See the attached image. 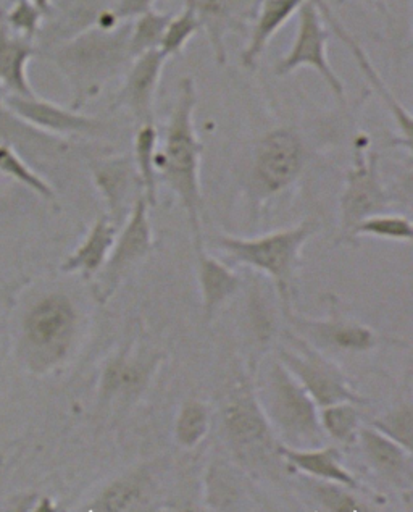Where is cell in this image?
I'll return each instance as SVG.
<instances>
[{"label": "cell", "instance_id": "cell-1", "mask_svg": "<svg viewBox=\"0 0 413 512\" xmlns=\"http://www.w3.org/2000/svg\"><path fill=\"white\" fill-rule=\"evenodd\" d=\"M131 21L115 28L92 25L71 38L52 44L47 57L70 88V109L80 110L96 99L133 62Z\"/></svg>", "mask_w": 413, "mask_h": 512}, {"label": "cell", "instance_id": "cell-2", "mask_svg": "<svg viewBox=\"0 0 413 512\" xmlns=\"http://www.w3.org/2000/svg\"><path fill=\"white\" fill-rule=\"evenodd\" d=\"M196 104V83L191 76H184L178 83V96L168 118L162 152H157V168L183 202L192 233L196 236V246H199L202 244V194L199 183L202 144L194 125Z\"/></svg>", "mask_w": 413, "mask_h": 512}, {"label": "cell", "instance_id": "cell-3", "mask_svg": "<svg viewBox=\"0 0 413 512\" xmlns=\"http://www.w3.org/2000/svg\"><path fill=\"white\" fill-rule=\"evenodd\" d=\"M313 231L315 220L309 219L299 223L297 227L275 231L251 240L220 236L217 244L234 262L249 265L270 275L281 298L288 299L299 256Z\"/></svg>", "mask_w": 413, "mask_h": 512}, {"label": "cell", "instance_id": "cell-4", "mask_svg": "<svg viewBox=\"0 0 413 512\" xmlns=\"http://www.w3.org/2000/svg\"><path fill=\"white\" fill-rule=\"evenodd\" d=\"M297 15H299V23H297L296 36H294L288 54L283 55L276 62V75L286 76L302 67L312 68L318 75L322 76L333 96L339 102H344L346 89H344L343 81L336 75L333 67H331L330 60H328L330 31L326 30L317 2L315 0H305Z\"/></svg>", "mask_w": 413, "mask_h": 512}, {"label": "cell", "instance_id": "cell-5", "mask_svg": "<svg viewBox=\"0 0 413 512\" xmlns=\"http://www.w3.org/2000/svg\"><path fill=\"white\" fill-rule=\"evenodd\" d=\"M388 194L378 173V154L370 149L367 136L359 135L354 143V164L346 177L341 196V228L351 240L355 227L362 220L388 209Z\"/></svg>", "mask_w": 413, "mask_h": 512}, {"label": "cell", "instance_id": "cell-6", "mask_svg": "<svg viewBox=\"0 0 413 512\" xmlns=\"http://www.w3.org/2000/svg\"><path fill=\"white\" fill-rule=\"evenodd\" d=\"M304 164V146L296 131L276 128L255 149L254 186L263 196L280 193L296 181Z\"/></svg>", "mask_w": 413, "mask_h": 512}, {"label": "cell", "instance_id": "cell-7", "mask_svg": "<svg viewBox=\"0 0 413 512\" xmlns=\"http://www.w3.org/2000/svg\"><path fill=\"white\" fill-rule=\"evenodd\" d=\"M144 196L134 202L131 217L126 222L118 240L113 243L109 257L105 261L104 277H102V296H112L121 280L128 275L134 265L144 259L152 249V230L149 223V212Z\"/></svg>", "mask_w": 413, "mask_h": 512}, {"label": "cell", "instance_id": "cell-8", "mask_svg": "<svg viewBox=\"0 0 413 512\" xmlns=\"http://www.w3.org/2000/svg\"><path fill=\"white\" fill-rule=\"evenodd\" d=\"M2 104L36 130L55 135L99 136L104 133V123L96 117L81 114L80 110L44 101L39 96L21 97L5 94Z\"/></svg>", "mask_w": 413, "mask_h": 512}, {"label": "cell", "instance_id": "cell-9", "mask_svg": "<svg viewBox=\"0 0 413 512\" xmlns=\"http://www.w3.org/2000/svg\"><path fill=\"white\" fill-rule=\"evenodd\" d=\"M184 5L196 13L201 30L209 39L215 62L225 65L228 60L226 39L230 34L246 33L257 13L259 0H186Z\"/></svg>", "mask_w": 413, "mask_h": 512}, {"label": "cell", "instance_id": "cell-10", "mask_svg": "<svg viewBox=\"0 0 413 512\" xmlns=\"http://www.w3.org/2000/svg\"><path fill=\"white\" fill-rule=\"evenodd\" d=\"M167 60L159 49L134 57L130 67L126 68L125 80L118 89L113 109L125 110L139 125L154 123L155 97Z\"/></svg>", "mask_w": 413, "mask_h": 512}, {"label": "cell", "instance_id": "cell-11", "mask_svg": "<svg viewBox=\"0 0 413 512\" xmlns=\"http://www.w3.org/2000/svg\"><path fill=\"white\" fill-rule=\"evenodd\" d=\"M315 2H317L318 10H320V15H322L323 23L330 26V30L338 36L339 41L343 42L344 46L351 51L357 67H359L362 75L365 76L367 83L372 86L376 96L380 97V101L383 102L389 115L393 117L397 131L401 133L404 146L407 147V151H410L412 149V115H410L409 110L405 109L404 105L397 101L396 96L388 88V84L384 83L378 70L373 67L372 60L368 57L362 44L339 21V18L336 17V13L333 12L328 2L326 0H315Z\"/></svg>", "mask_w": 413, "mask_h": 512}, {"label": "cell", "instance_id": "cell-12", "mask_svg": "<svg viewBox=\"0 0 413 512\" xmlns=\"http://www.w3.org/2000/svg\"><path fill=\"white\" fill-rule=\"evenodd\" d=\"M284 359L293 372H296L297 377L301 378L313 399L323 406L355 398L339 370L309 346H302L299 354L284 353Z\"/></svg>", "mask_w": 413, "mask_h": 512}, {"label": "cell", "instance_id": "cell-13", "mask_svg": "<svg viewBox=\"0 0 413 512\" xmlns=\"http://www.w3.org/2000/svg\"><path fill=\"white\" fill-rule=\"evenodd\" d=\"M272 406L276 419L288 435L297 438L317 437V419L312 401L280 367H276L273 372Z\"/></svg>", "mask_w": 413, "mask_h": 512}, {"label": "cell", "instance_id": "cell-14", "mask_svg": "<svg viewBox=\"0 0 413 512\" xmlns=\"http://www.w3.org/2000/svg\"><path fill=\"white\" fill-rule=\"evenodd\" d=\"M305 0H259L249 41L241 52V65L254 70L276 33L299 12Z\"/></svg>", "mask_w": 413, "mask_h": 512}, {"label": "cell", "instance_id": "cell-15", "mask_svg": "<svg viewBox=\"0 0 413 512\" xmlns=\"http://www.w3.org/2000/svg\"><path fill=\"white\" fill-rule=\"evenodd\" d=\"M36 55L33 39L23 38L0 23V86L9 94L21 97L38 96L28 76V65Z\"/></svg>", "mask_w": 413, "mask_h": 512}, {"label": "cell", "instance_id": "cell-16", "mask_svg": "<svg viewBox=\"0 0 413 512\" xmlns=\"http://www.w3.org/2000/svg\"><path fill=\"white\" fill-rule=\"evenodd\" d=\"M97 188L109 204L110 220L120 225L125 220L126 202L133 181V165L126 157L104 160L94 167Z\"/></svg>", "mask_w": 413, "mask_h": 512}, {"label": "cell", "instance_id": "cell-17", "mask_svg": "<svg viewBox=\"0 0 413 512\" xmlns=\"http://www.w3.org/2000/svg\"><path fill=\"white\" fill-rule=\"evenodd\" d=\"M115 235H117V225L112 220L105 219V217L97 220L92 230L89 231L88 238L65 262L63 269L67 272L81 270L84 273H92L101 269L109 257L113 243H115Z\"/></svg>", "mask_w": 413, "mask_h": 512}, {"label": "cell", "instance_id": "cell-18", "mask_svg": "<svg viewBox=\"0 0 413 512\" xmlns=\"http://www.w3.org/2000/svg\"><path fill=\"white\" fill-rule=\"evenodd\" d=\"M73 320L67 299L49 298L39 304L30 317V335L38 345H52L67 335Z\"/></svg>", "mask_w": 413, "mask_h": 512}, {"label": "cell", "instance_id": "cell-19", "mask_svg": "<svg viewBox=\"0 0 413 512\" xmlns=\"http://www.w3.org/2000/svg\"><path fill=\"white\" fill-rule=\"evenodd\" d=\"M199 282L204 296L205 311L213 312L230 294L238 290L239 280L222 262L202 251V244L196 246Z\"/></svg>", "mask_w": 413, "mask_h": 512}, {"label": "cell", "instance_id": "cell-20", "mask_svg": "<svg viewBox=\"0 0 413 512\" xmlns=\"http://www.w3.org/2000/svg\"><path fill=\"white\" fill-rule=\"evenodd\" d=\"M157 143L159 131L154 123H142L134 136V164L149 206L157 204Z\"/></svg>", "mask_w": 413, "mask_h": 512}, {"label": "cell", "instance_id": "cell-21", "mask_svg": "<svg viewBox=\"0 0 413 512\" xmlns=\"http://www.w3.org/2000/svg\"><path fill=\"white\" fill-rule=\"evenodd\" d=\"M281 451L286 454L289 461L294 462L301 471L307 472V474L331 480V482L343 483L347 487H357L354 477L344 471V467L341 466L338 459V451H334L333 448L320 451H296L281 448Z\"/></svg>", "mask_w": 413, "mask_h": 512}, {"label": "cell", "instance_id": "cell-22", "mask_svg": "<svg viewBox=\"0 0 413 512\" xmlns=\"http://www.w3.org/2000/svg\"><path fill=\"white\" fill-rule=\"evenodd\" d=\"M172 17V13L151 10V12L144 13L141 17L131 21L130 51L133 59L138 55L159 49L163 33L167 30V25Z\"/></svg>", "mask_w": 413, "mask_h": 512}, {"label": "cell", "instance_id": "cell-23", "mask_svg": "<svg viewBox=\"0 0 413 512\" xmlns=\"http://www.w3.org/2000/svg\"><path fill=\"white\" fill-rule=\"evenodd\" d=\"M363 445L367 450L368 458L372 459L380 471L388 475L404 474L407 461L401 448L391 438H386L372 430H363Z\"/></svg>", "mask_w": 413, "mask_h": 512}, {"label": "cell", "instance_id": "cell-24", "mask_svg": "<svg viewBox=\"0 0 413 512\" xmlns=\"http://www.w3.org/2000/svg\"><path fill=\"white\" fill-rule=\"evenodd\" d=\"M199 31H201V25H199L196 13L191 7L184 5L183 12L178 13L176 17H172V20L168 23L167 30L163 33L162 42H160L159 51L167 59L183 54L188 42Z\"/></svg>", "mask_w": 413, "mask_h": 512}, {"label": "cell", "instance_id": "cell-25", "mask_svg": "<svg viewBox=\"0 0 413 512\" xmlns=\"http://www.w3.org/2000/svg\"><path fill=\"white\" fill-rule=\"evenodd\" d=\"M376 236L383 240L410 241L412 240V223L402 215L381 214L372 215L355 227L352 238L355 236Z\"/></svg>", "mask_w": 413, "mask_h": 512}, {"label": "cell", "instance_id": "cell-26", "mask_svg": "<svg viewBox=\"0 0 413 512\" xmlns=\"http://www.w3.org/2000/svg\"><path fill=\"white\" fill-rule=\"evenodd\" d=\"M44 17V12L30 0H17L5 13L4 25L18 36L34 39L42 31Z\"/></svg>", "mask_w": 413, "mask_h": 512}, {"label": "cell", "instance_id": "cell-27", "mask_svg": "<svg viewBox=\"0 0 413 512\" xmlns=\"http://www.w3.org/2000/svg\"><path fill=\"white\" fill-rule=\"evenodd\" d=\"M207 432V412L199 403H191L183 409L178 425L176 437L181 445L194 446Z\"/></svg>", "mask_w": 413, "mask_h": 512}, {"label": "cell", "instance_id": "cell-28", "mask_svg": "<svg viewBox=\"0 0 413 512\" xmlns=\"http://www.w3.org/2000/svg\"><path fill=\"white\" fill-rule=\"evenodd\" d=\"M326 430L341 441H349L357 429V414L349 404H331L323 414Z\"/></svg>", "mask_w": 413, "mask_h": 512}, {"label": "cell", "instance_id": "cell-29", "mask_svg": "<svg viewBox=\"0 0 413 512\" xmlns=\"http://www.w3.org/2000/svg\"><path fill=\"white\" fill-rule=\"evenodd\" d=\"M0 168L5 170V172L13 173L15 177L20 178L21 181H25L26 185H30L31 188L36 189L42 196L51 198V188H49L44 181L39 180L36 175H33V172H30L25 165L21 164L20 159H18L10 149H7V147L0 146Z\"/></svg>", "mask_w": 413, "mask_h": 512}, {"label": "cell", "instance_id": "cell-30", "mask_svg": "<svg viewBox=\"0 0 413 512\" xmlns=\"http://www.w3.org/2000/svg\"><path fill=\"white\" fill-rule=\"evenodd\" d=\"M380 429L386 430L396 441H401L402 445L410 451L412 443V409L405 408L396 412L393 416L383 422H378Z\"/></svg>", "mask_w": 413, "mask_h": 512}, {"label": "cell", "instance_id": "cell-31", "mask_svg": "<svg viewBox=\"0 0 413 512\" xmlns=\"http://www.w3.org/2000/svg\"><path fill=\"white\" fill-rule=\"evenodd\" d=\"M139 488L133 483H117L110 488L109 493L105 495L104 506L102 508L109 511H125L133 509L134 504L139 501Z\"/></svg>", "mask_w": 413, "mask_h": 512}, {"label": "cell", "instance_id": "cell-32", "mask_svg": "<svg viewBox=\"0 0 413 512\" xmlns=\"http://www.w3.org/2000/svg\"><path fill=\"white\" fill-rule=\"evenodd\" d=\"M333 338L343 348L363 349L372 345V333L362 327H339L334 330Z\"/></svg>", "mask_w": 413, "mask_h": 512}, {"label": "cell", "instance_id": "cell-33", "mask_svg": "<svg viewBox=\"0 0 413 512\" xmlns=\"http://www.w3.org/2000/svg\"><path fill=\"white\" fill-rule=\"evenodd\" d=\"M157 0H115L112 10L120 21H133L144 13L154 10Z\"/></svg>", "mask_w": 413, "mask_h": 512}, {"label": "cell", "instance_id": "cell-34", "mask_svg": "<svg viewBox=\"0 0 413 512\" xmlns=\"http://www.w3.org/2000/svg\"><path fill=\"white\" fill-rule=\"evenodd\" d=\"M34 131L33 126L23 122L21 118L10 112L2 102H0V135L5 136H23L25 133H31Z\"/></svg>", "mask_w": 413, "mask_h": 512}, {"label": "cell", "instance_id": "cell-35", "mask_svg": "<svg viewBox=\"0 0 413 512\" xmlns=\"http://www.w3.org/2000/svg\"><path fill=\"white\" fill-rule=\"evenodd\" d=\"M320 492H322L323 503L334 511H357L359 509L355 506V501H352V498L339 490L320 488Z\"/></svg>", "mask_w": 413, "mask_h": 512}, {"label": "cell", "instance_id": "cell-36", "mask_svg": "<svg viewBox=\"0 0 413 512\" xmlns=\"http://www.w3.org/2000/svg\"><path fill=\"white\" fill-rule=\"evenodd\" d=\"M30 2L31 4L36 5L39 10H42L46 17H49V15H51L52 9H54V2H52V0H30Z\"/></svg>", "mask_w": 413, "mask_h": 512}, {"label": "cell", "instance_id": "cell-37", "mask_svg": "<svg viewBox=\"0 0 413 512\" xmlns=\"http://www.w3.org/2000/svg\"><path fill=\"white\" fill-rule=\"evenodd\" d=\"M365 4L372 5V7H376V9L383 10V4H381V0H362Z\"/></svg>", "mask_w": 413, "mask_h": 512}]
</instances>
